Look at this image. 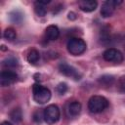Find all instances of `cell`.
<instances>
[{
  "label": "cell",
  "mask_w": 125,
  "mask_h": 125,
  "mask_svg": "<svg viewBox=\"0 0 125 125\" xmlns=\"http://www.w3.org/2000/svg\"><path fill=\"white\" fill-rule=\"evenodd\" d=\"M32 93H33V100L40 104H46L51 99V91L45 87L42 86L39 83H35L32 86Z\"/></svg>",
  "instance_id": "obj_1"
},
{
  "label": "cell",
  "mask_w": 125,
  "mask_h": 125,
  "mask_svg": "<svg viewBox=\"0 0 125 125\" xmlns=\"http://www.w3.org/2000/svg\"><path fill=\"white\" fill-rule=\"evenodd\" d=\"M108 106V101L104 96L95 95L88 101V109L92 113H100Z\"/></svg>",
  "instance_id": "obj_2"
},
{
  "label": "cell",
  "mask_w": 125,
  "mask_h": 125,
  "mask_svg": "<svg viewBox=\"0 0 125 125\" xmlns=\"http://www.w3.org/2000/svg\"><path fill=\"white\" fill-rule=\"evenodd\" d=\"M86 42L78 37H71L66 44V49L72 56H79L86 51Z\"/></svg>",
  "instance_id": "obj_3"
},
{
  "label": "cell",
  "mask_w": 125,
  "mask_h": 125,
  "mask_svg": "<svg viewBox=\"0 0 125 125\" xmlns=\"http://www.w3.org/2000/svg\"><path fill=\"white\" fill-rule=\"evenodd\" d=\"M44 120L47 124L52 125L59 121L61 116V111L58 105L56 104H50L43 110Z\"/></svg>",
  "instance_id": "obj_4"
},
{
  "label": "cell",
  "mask_w": 125,
  "mask_h": 125,
  "mask_svg": "<svg viewBox=\"0 0 125 125\" xmlns=\"http://www.w3.org/2000/svg\"><path fill=\"white\" fill-rule=\"evenodd\" d=\"M59 70L61 73H62L64 76L70 77L75 81H78L82 78V74L78 71V69H76L74 66L66 63V62H61L59 64Z\"/></svg>",
  "instance_id": "obj_5"
},
{
  "label": "cell",
  "mask_w": 125,
  "mask_h": 125,
  "mask_svg": "<svg viewBox=\"0 0 125 125\" xmlns=\"http://www.w3.org/2000/svg\"><path fill=\"white\" fill-rule=\"evenodd\" d=\"M103 58L106 62H111L115 63H120L123 61V54L115 48H108L103 53Z\"/></svg>",
  "instance_id": "obj_6"
},
{
  "label": "cell",
  "mask_w": 125,
  "mask_h": 125,
  "mask_svg": "<svg viewBox=\"0 0 125 125\" xmlns=\"http://www.w3.org/2000/svg\"><path fill=\"white\" fill-rule=\"evenodd\" d=\"M122 3V1H117V0H107L104 2L101 8V15L103 18H108L112 16L114 13L115 9Z\"/></svg>",
  "instance_id": "obj_7"
},
{
  "label": "cell",
  "mask_w": 125,
  "mask_h": 125,
  "mask_svg": "<svg viewBox=\"0 0 125 125\" xmlns=\"http://www.w3.org/2000/svg\"><path fill=\"white\" fill-rule=\"evenodd\" d=\"M18 80V74L10 69L2 70L0 73V85L2 87H7L14 84Z\"/></svg>",
  "instance_id": "obj_8"
},
{
  "label": "cell",
  "mask_w": 125,
  "mask_h": 125,
  "mask_svg": "<svg viewBox=\"0 0 125 125\" xmlns=\"http://www.w3.org/2000/svg\"><path fill=\"white\" fill-rule=\"evenodd\" d=\"M78 6L81 11L90 13L93 12L97 9L98 7V2L95 0H81L78 2Z\"/></svg>",
  "instance_id": "obj_9"
},
{
  "label": "cell",
  "mask_w": 125,
  "mask_h": 125,
  "mask_svg": "<svg viewBox=\"0 0 125 125\" xmlns=\"http://www.w3.org/2000/svg\"><path fill=\"white\" fill-rule=\"evenodd\" d=\"M45 36L48 40L50 41H54L57 40L60 36V29L57 25L51 24L49 26H47V28L45 29Z\"/></svg>",
  "instance_id": "obj_10"
},
{
  "label": "cell",
  "mask_w": 125,
  "mask_h": 125,
  "mask_svg": "<svg viewBox=\"0 0 125 125\" xmlns=\"http://www.w3.org/2000/svg\"><path fill=\"white\" fill-rule=\"evenodd\" d=\"M50 0L47 1H36L34 3V11L36 13L37 16L39 17H44L47 13V9H46V4H49Z\"/></svg>",
  "instance_id": "obj_11"
},
{
  "label": "cell",
  "mask_w": 125,
  "mask_h": 125,
  "mask_svg": "<svg viewBox=\"0 0 125 125\" xmlns=\"http://www.w3.org/2000/svg\"><path fill=\"white\" fill-rule=\"evenodd\" d=\"M81 108H82V105L79 102L77 101H74V102H71L69 104H68V107H67V111H68V114L70 116H77L80 111H81Z\"/></svg>",
  "instance_id": "obj_12"
},
{
  "label": "cell",
  "mask_w": 125,
  "mask_h": 125,
  "mask_svg": "<svg viewBox=\"0 0 125 125\" xmlns=\"http://www.w3.org/2000/svg\"><path fill=\"white\" fill-rule=\"evenodd\" d=\"M9 116L14 123H20L22 119V111L20 107H15L10 111Z\"/></svg>",
  "instance_id": "obj_13"
},
{
  "label": "cell",
  "mask_w": 125,
  "mask_h": 125,
  "mask_svg": "<svg viewBox=\"0 0 125 125\" xmlns=\"http://www.w3.org/2000/svg\"><path fill=\"white\" fill-rule=\"evenodd\" d=\"M114 77L112 75H109V74H104V75H102L98 78V82L100 85L104 86V87H108V86H111L113 83H114Z\"/></svg>",
  "instance_id": "obj_14"
},
{
  "label": "cell",
  "mask_w": 125,
  "mask_h": 125,
  "mask_svg": "<svg viewBox=\"0 0 125 125\" xmlns=\"http://www.w3.org/2000/svg\"><path fill=\"white\" fill-rule=\"evenodd\" d=\"M9 17H10V21L12 22H14V23H17V24L21 23L22 21V20H23V14L20 10H14V11H12L10 13V16Z\"/></svg>",
  "instance_id": "obj_15"
},
{
  "label": "cell",
  "mask_w": 125,
  "mask_h": 125,
  "mask_svg": "<svg viewBox=\"0 0 125 125\" xmlns=\"http://www.w3.org/2000/svg\"><path fill=\"white\" fill-rule=\"evenodd\" d=\"M40 59V54L36 49H31L26 55V60L29 63H36Z\"/></svg>",
  "instance_id": "obj_16"
},
{
  "label": "cell",
  "mask_w": 125,
  "mask_h": 125,
  "mask_svg": "<svg viewBox=\"0 0 125 125\" xmlns=\"http://www.w3.org/2000/svg\"><path fill=\"white\" fill-rule=\"evenodd\" d=\"M19 65V62L16 58L14 57H10V58H7L5 59L3 62H2V66L6 67L7 69L9 68H15Z\"/></svg>",
  "instance_id": "obj_17"
},
{
  "label": "cell",
  "mask_w": 125,
  "mask_h": 125,
  "mask_svg": "<svg viewBox=\"0 0 125 125\" xmlns=\"http://www.w3.org/2000/svg\"><path fill=\"white\" fill-rule=\"evenodd\" d=\"M3 37H4L6 40H8V41H13V40L16 39L17 33H16L15 29L9 27V28H6V29H5V31H4V33H3Z\"/></svg>",
  "instance_id": "obj_18"
},
{
  "label": "cell",
  "mask_w": 125,
  "mask_h": 125,
  "mask_svg": "<svg viewBox=\"0 0 125 125\" xmlns=\"http://www.w3.org/2000/svg\"><path fill=\"white\" fill-rule=\"evenodd\" d=\"M100 39L103 43H106L110 40V34H109V30L104 27L101 30V33H100Z\"/></svg>",
  "instance_id": "obj_19"
},
{
  "label": "cell",
  "mask_w": 125,
  "mask_h": 125,
  "mask_svg": "<svg viewBox=\"0 0 125 125\" xmlns=\"http://www.w3.org/2000/svg\"><path fill=\"white\" fill-rule=\"evenodd\" d=\"M56 91L60 94V95H64L67 91V84L64 82H61L57 85L56 87Z\"/></svg>",
  "instance_id": "obj_20"
},
{
  "label": "cell",
  "mask_w": 125,
  "mask_h": 125,
  "mask_svg": "<svg viewBox=\"0 0 125 125\" xmlns=\"http://www.w3.org/2000/svg\"><path fill=\"white\" fill-rule=\"evenodd\" d=\"M118 88L121 92L125 93V75L121 76L118 80Z\"/></svg>",
  "instance_id": "obj_21"
},
{
  "label": "cell",
  "mask_w": 125,
  "mask_h": 125,
  "mask_svg": "<svg viewBox=\"0 0 125 125\" xmlns=\"http://www.w3.org/2000/svg\"><path fill=\"white\" fill-rule=\"evenodd\" d=\"M42 118L44 119L43 112L41 113L40 111H36V112L34 113V115H33V119H34V121H35V122H41Z\"/></svg>",
  "instance_id": "obj_22"
},
{
  "label": "cell",
  "mask_w": 125,
  "mask_h": 125,
  "mask_svg": "<svg viewBox=\"0 0 125 125\" xmlns=\"http://www.w3.org/2000/svg\"><path fill=\"white\" fill-rule=\"evenodd\" d=\"M67 18H68L69 20H71V21H74V20H76V14L73 13V12H69Z\"/></svg>",
  "instance_id": "obj_23"
},
{
  "label": "cell",
  "mask_w": 125,
  "mask_h": 125,
  "mask_svg": "<svg viewBox=\"0 0 125 125\" xmlns=\"http://www.w3.org/2000/svg\"><path fill=\"white\" fill-rule=\"evenodd\" d=\"M1 125H12V123H10V122H8V121H3V122L1 123Z\"/></svg>",
  "instance_id": "obj_24"
}]
</instances>
